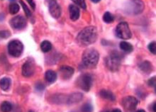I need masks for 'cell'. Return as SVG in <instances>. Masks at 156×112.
Instances as JSON below:
<instances>
[{
  "instance_id": "cell-1",
  "label": "cell",
  "mask_w": 156,
  "mask_h": 112,
  "mask_svg": "<svg viewBox=\"0 0 156 112\" xmlns=\"http://www.w3.org/2000/svg\"><path fill=\"white\" fill-rule=\"evenodd\" d=\"M98 37V33L96 27L87 26L82 29L78 33L77 41L81 46H87L96 42Z\"/></svg>"
},
{
  "instance_id": "cell-2",
  "label": "cell",
  "mask_w": 156,
  "mask_h": 112,
  "mask_svg": "<svg viewBox=\"0 0 156 112\" xmlns=\"http://www.w3.org/2000/svg\"><path fill=\"white\" fill-rule=\"evenodd\" d=\"M99 54L98 51L94 48H89L82 54V64L87 68H95L98 63Z\"/></svg>"
},
{
  "instance_id": "cell-3",
  "label": "cell",
  "mask_w": 156,
  "mask_h": 112,
  "mask_svg": "<svg viewBox=\"0 0 156 112\" xmlns=\"http://www.w3.org/2000/svg\"><path fill=\"white\" fill-rule=\"evenodd\" d=\"M122 58L123 56L120 53L117 51H113L105 59L106 65L109 70L112 72H116L120 68Z\"/></svg>"
},
{
  "instance_id": "cell-4",
  "label": "cell",
  "mask_w": 156,
  "mask_h": 112,
  "mask_svg": "<svg viewBox=\"0 0 156 112\" xmlns=\"http://www.w3.org/2000/svg\"><path fill=\"white\" fill-rule=\"evenodd\" d=\"M145 5L141 0H129L125 5V12L129 15H138L144 10Z\"/></svg>"
},
{
  "instance_id": "cell-5",
  "label": "cell",
  "mask_w": 156,
  "mask_h": 112,
  "mask_svg": "<svg viewBox=\"0 0 156 112\" xmlns=\"http://www.w3.org/2000/svg\"><path fill=\"white\" fill-rule=\"evenodd\" d=\"M116 36L123 40L130 39L131 38V31L129 29V26L127 22L122 21L116 26Z\"/></svg>"
},
{
  "instance_id": "cell-6",
  "label": "cell",
  "mask_w": 156,
  "mask_h": 112,
  "mask_svg": "<svg viewBox=\"0 0 156 112\" xmlns=\"http://www.w3.org/2000/svg\"><path fill=\"white\" fill-rule=\"evenodd\" d=\"M77 82L80 89L85 92H89L92 86L93 77L89 73H84L80 75L77 79Z\"/></svg>"
},
{
  "instance_id": "cell-7",
  "label": "cell",
  "mask_w": 156,
  "mask_h": 112,
  "mask_svg": "<svg viewBox=\"0 0 156 112\" xmlns=\"http://www.w3.org/2000/svg\"><path fill=\"white\" fill-rule=\"evenodd\" d=\"M23 51V44L19 40H13L8 44V51L13 57H19Z\"/></svg>"
},
{
  "instance_id": "cell-8",
  "label": "cell",
  "mask_w": 156,
  "mask_h": 112,
  "mask_svg": "<svg viewBox=\"0 0 156 112\" xmlns=\"http://www.w3.org/2000/svg\"><path fill=\"white\" fill-rule=\"evenodd\" d=\"M138 101L134 96H128L122 100V105L126 111H134L137 107Z\"/></svg>"
},
{
  "instance_id": "cell-9",
  "label": "cell",
  "mask_w": 156,
  "mask_h": 112,
  "mask_svg": "<svg viewBox=\"0 0 156 112\" xmlns=\"http://www.w3.org/2000/svg\"><path fill=\"white\" fill-rule=\"evenodd\" d=\"M10 26L14 29H22L27 26V20L22 16H16L11 19Z\"/></svg>"
},
{
  "instance_id": "cell-10",
  "label": "cell",
  "mask_w": 156,
  "mask_h": 112,
  "mask_svg": "<svg viewBox=\"0 0 156 112\" xmlns=\"http://www.w3.org/2000/svg\"><path fill=\"white\" fill-rule=\"evenodd\" d=\"M49 12L51 16L55 19H58L61 16V7L56 0H50Z\"/></svg>"
},
{
  "instance_id": "cell-11",
  "label": "cell",
  "mask_w": 156,
  "mask_h": 112,
  "mask_svg": "<svg viewBox=\"0 0 156 112\" xmlns=\"http://www.w3.org/2000/svg\"><path fill=\"white\" fill-rule=\"evenodd\" d=\"M35 72V64L32 60H28L22 66V75L26 77L32 76Z\"/></svg>"
},
{
  "instance_id": "cell-12",
  "label": "cell",
  "mask_w": 156,
  "mask_h": 112,
  "mask_svg": "<svg viewBox=\"0 0 156 112\" xmlns=\"http://www.w3.org/2000/svg\"><path fill=\"white\" fill-rule=\"evenodd\" d=\"M59 71L60 77L64 79H70L75 72V70L72 68V67L67 65H63L60 67Z\"/></svg>"
},
{
  "instance_id": "cell-13",
  "label": "cell",
  "mask_w": 156,
  "mask_h": 112,
  "mask_svg": "<svg viewBox=\"0 0 156 112\" xmlns=\"http://www.w3.org/2000/svg\"><path fill=\"white\" fill-rule=\"evenodd\" d=\"M82 99H83V94L80 92H75V93L68 96V97L67 98L66 103L68 104H75L81 102Z\"/></svg>"
},
{
  "instance_id": "cell-14",
  "label": "cell",
  "mask_w": 156,
  "mask_h": 112,
  "mask_svg": "<svg viewBox=\"0 0 156 112\" xmlns=\"http://www.w3.org/2000/svg\"><path fill=\"white\" fill-rule=\"evenodd\" d=\"M69 14H70V18L72 21H75L80 18V9L78 6L74 4H70L69 6Z\"/></svg>"
},
{
  "instance_id": "cell-15",
  "label": "cell",
  "mask_w": 156,
  "mask_h": 112,
  "mask_svg": "<svg viewBox=\"0 0 156 112\" xmlns=\"http://www.w3.org/2000/svg\"><path fill=\"white\" fill-rule=\"evenodd\" d=\"M99 96L101 98L105 99V100L112 101V102H114V101L116 100V97L114 94L111 91L107 89H101L99 92Z\"/></svg>"
},
{
  "instance_id": "cell-16",
  "label": "cell",
  "mask_w": 156,
  "mask_h": 112,
  "mask_svg": "<svg viewBox=\"0 0 156 112\" xmlns=\"http://www.w3.org/2000/svg\"><path fill=\"white\" fill-rule=\"evenodd\" d=\"M139 68L144 73L146 74H150L153 70V66L152 64L150 62L146 60V61L142 62L139 65Z\"/></svg>"
},
{
  "instance_id": "cell-17",
  "label": "cell",
  "mask_w": 156,
  "mask_h": 112,
  "mask_svg": "<svg viewBox=\"0 0 156 112\" xmlns=\"http://www.w3.org/2000/svg\"><path fill=\"white\" fill-rule=\"evenodd\" d=\"M45 78L46 81L49 83H53L55 82L57 79V73L55 71L49 70L45 72Z\"/></svg>"
},
{
  "instance_id": "cell-18",
  "label": "cell",
  "mask_w": 156,
  "mask_h": 112,
  "mask_svg": "<svg viewBox=\"0 0 156 112\" xmlns=\"http://www.w3.org/2000/svg\"><path fill=\"white\" fill-rule=\"evenodd\" d=\"M120 48L123 52L127 53H131L133 50V46L131 44H129V43L126 41H122L120 43Z\"/></svg>"
},
{
  "instance_id": "cell-19",
  "label": "cell",
  "mask_w": 156,
  "mask_h": 112,
  "mask_svg": "<svg viewBox=\"0 0 156 112\" xmlns=\"http://www.w3.org/2000/svg\"><path fill=\"white\" fill-rule=\"evenodd\" d=\"M11 86V79L8 77H4L0 80V87L4 91H7Z\"/></svg>"
},
{
  "instance_id": "cell-20",
  "label": "cell",
  "mask_w": 156,
  "mask_h": 112,
  "mask_svg": "<svg viewBox=\"0 0 156 112\" xmlns=\"http://www.w3.org/2000/svg\"><path fill=\"white\" fill-rule=\"evenodd\" d=\"M41 49L43 53H48L52 49V44L48 40H44L41 43Z\"/></svg>"
},
{
  "instance_id": "cell-21",
  "label": "cell",
  "mask_w": 156,
  "mask_h": 112,
  "mask_svg": "<svg viewBox=\"0 0 156 112\" xmlns=\"http://www.w3.org/2000/svg\"><path fill=\"white\" fill-rule=\"evenodd\" d=\"M12 104L9 102H4L1 105V110L2 112H10L12 110Z\"/></svg>"
},
{
  "instance_id": "cell-22",
  "label": "cell",
  "mask_w": 156,
  "mask_h": 112,
  "mask_svg": "<svg viewBox=\"0 0 156 112\" xmlns=\"http://www.w3.org/2000/svg\"><path fill=\"white\" fill-rule=\"evenodd\" d=\"M19 9H20V7H19V4L16 3H12L9 5V13L12 15L17 14L19 12Z\"/></svg>"
},
{
  "instance_id": "cell-23",
  "label": "cell",
  "mask_w": 156,
  "mask_h": 112,
  "mask_svg": "<svg viewBox=\"0 0 156 112\" xmlns=\"http://www.w3.org/2000/svg\"><path fill=\"white\" fill-rule=\"evenodd\" d=\"M103 20L105 23H112L114 21V16H113V14H112L110 12H107L105 13V14H104Z\"/></svg>"
},
{
  "instance_id": "cell-24",
  "label": "cell",
  "mask_w": 156,
  "mask_h": 112,
  "mask_svg": "<svg viewBox=\"0 0 156 112\" xmlns=\"http://www.w3.org/2000/svg\"><path fill=\"white\" fill-rule=\"evenodd\" d=\"M82 112H93V106L90 103H86L81 108Z\"/></svg>"
},
{
  "instance_id": "cell-25",
  "label": "cell",
  "mask_w": 156,
  "mask_h": 112,
  "mask_svg": "<svg viewBox=\"0 0 156 112\" xmlns=\"http://www.w3.org/2000/svg\"><path fill=\"white\" fill-rule=\"evenodd\" d=\"M20 3H21V6H22V7H23V11H24L25 14H26V15H27V16L28 17V18H30V17H31L32 13H31V11H30L29 9L28 8V6L26 5L24 2H23L22 0H20Z\"/></svg>"
},
{
  "instance_id": "cell-26",
  "label": "cell",
  "mask_w": 156,
  "mask_h": 112,
  "mask_svg": "<svg viewBox=\"0 0 156 112\" xmlns=\"http://www.w3.org/2000/svg\"><path fill=\"white\" fill-rule=\"evenodd\" d=\"M75 4H76L78 6L81 7L83 9H86V2L85 0H72Z\"/></svg>"
},
{
  "instance_id": "cell-27",
  "label": "cell",
  "mask_w": 156,
  "mask_h": 112,
  "mask_svg": "<svg viewBox=\"0 0 156 112\" xmlns=\"http://www.w3.org/2000/svg\"><path fill=\"white\" fill-rule=\"evenodd\" d=\"M148 48L149 49V51H151V53H153V54H155L156 53V45H155V42L153 41V42H151V44H149Z\"/></svg>"
},
{
  "instance_id": "cell-28",
  "label": "cell",
  "mask_w": 156,
  "mask_h": 112,
  "mask_svg": "<svg viewBox=\"0 0 156 112\" xmlns=\"http://www.w3.org/2000/svg\"><path fill=\"white\" fill-rule=\"evenodd\" d=\"M10 32L9 31H0V38H7L10 36Z\"/></svg>"
},
{
  "instance_id": "cell-29",
  "label": "cell",
  "mask_w": 156,
  "mask_h": 112,
  "mask_svg": "<svg viewBox=\"0 0 156 112\" xmlns=\"http://www.w3.org/2000/svg\"><path fill=\"white\" fill-rule=\"evenodd\" d=\"M36 89L39 92L43 91L45 89V85L41 82H38L36 85Z\"/></svg>"
},
{
  "instance_id": "cell-30",
  "label": "cell",
  "mask_w": 156,
  "mask_h": 112,
  "mask_svg": "<svg viewBox=\"0 0 156 112\" xmlns=\"http://www.w3.org/2000/svg\"><path fill=\"white\" fill-rule=\"evenodd\" d=\"M148 85L150 86V87H155V85H156V80H155V77H153L152 78H151L149 79L148 82Z\"/></svg>"
},
{
  "instance_id": "cell-31",
  "label": "cell",
  "mask_w": 156,
  "mask_h": 112,
  "mask_svg": "<svg viewBox=\"0 0 156 112\" xmlns=\"http://www.w3.org/2000/svg\"><path fill=\"white\" fill-rule=\"evenodd\" d=\"M27 1L28 2V3L29 4V5L31 6L32 9L34 10L36 9V4L35 2H34V0H27Z\"/></svg>"
},
{
  "instance_id": "cell-32",
  "label": "cell",
  "mask_w": 156,
  "mask_h": 112,
  "mask_svg": "<svg viewBox=\"0 0 156 112\" xmlns=\"http://www.w3.org/2000/svg\"><path fill=\"white\" fill-rule=\"evenodd\" d=\"M152 109L153 112H156V103L154 102L152 105Z\"/></svg>"
},
{
  "instance_id": "cell-33",
  "label": "cell",
  "mask_w": 156,
  "mask_h": 112,
  "mask_svg": "<svg viewBox=\"0 0 156 112\" xmlns=\"http://www.w3.org/2000/svg\"><path fill=\"white\" fill-rule=\"evenodd\" d=\"M13 112H21L20 108H19V107H16V109H14V110Z\"/></svg>"
},
{
  "instance_id": "cell-34",
  "label": "cell",
  "mask_w": 156,
  "mask_h": 112,
  "mask_svg": "<svg viewBox=\"0 0 156 112\" xmlns=\"http://www.w3.org/2000/svg\"><path fill=\"white\" fill-rule=\"evenodd\" d=\"M112 112H122V111H121L120 109H114V110Z\"/></svg>"
},
{
  "instance_id": "cell-35",
  "label": "cell",
  "mask_w": 156,
  "mask_h": 112,
  "mask_svg": "<svg viewBox=\"0 0 156 112\" xmlns=\"http://www.w3.org/2000/svg\"><path fill=\"white\" fill-rule=\"evenodd\" d=\"M92 2H94V3H98V2H99L101 1V0H91Z\"/></svg>"
},
{
  "instance_id": "cell-36",
  "label": "cell",
  "mask_w": 156,
  "mask_h": 112,
  "mask_svg": "<svg viewBox=\"0 0 156 112\" xmlns=\"http://www.w3.org/2000/svg\"><path fill=\"white\" fill-rule=\"evenodd\" d=\"M136 112H146V111H145L144 109H140V110H138V111H137Z\"/></svg>"
},
{
  "instance_id": "cell-37",
  "label": "cell",
  "mask_w": 156,
  "mask_h": 112,
  "mask_svg": "<svg viewBox=\"0 0 156 112\" xmlns=\"http://www.w3.org/2000/svg\"><path fill=\"white\" fill-rule=\"evenodd\" d=\"M9 1H10V2H14L15 0H9Z\"/></svg>"
},
{
  "instance_id": "cell-38",
  "label": "cell",
  "mask_w": 156,
  "mask_h": 112,
  "mask_svg": "<svg viewBox=\"0 0 156 112\" xmlns=\"http://www.w3.org/2000/svg\"><path fill=\"white\" fill-rule=\"evenodd\" d=\"M29 112H35V111H29Z\"/></svg>"
},
{
  "instance_id": "cell-39",
  "label": "cell",
  "mask_w": 156,
  "mask_h": 112,
  "mask_svg": "<svg viewBox=\"0 0 156 112\" xmlns=\"http://www.w3.org/2000/svg\"><path fill=\"white\" fill-rule=\"evenodd\" d=\"M106 112H109V111H106Z\"/></svg>"
}]
</instances>
